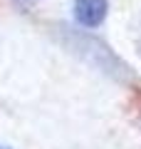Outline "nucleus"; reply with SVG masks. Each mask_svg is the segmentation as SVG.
<instances>
[{"instance_id": "obj_1", "label": "nucleus", "mask_w": 141, "mask_h": 149, "mask_svg": "<svg viewBox=\"0 0 141 149\" xmlns=\"http://www.w3.org/2000/svg\"><path fill=\"white\" fill-rule=\"evenodd\" d=\"M69 52L79 55L87 65L102 70L104 74H109L111 80H129L131 70L126 67V62L119 55L111 52V47L106 42H102L99 37H92L87 32H69V42H67Z\"/></svg>"}, {"instance_id": "obj_2", "label": "nucleus", "mask_w": 141, "mask_h": 149, "mask_svg": "<svg viewBox=\"0 0 141 149\" xmlns=\"http://www.w3.org/2000/svg\"><path fill=\"white\" fill-rule=\"evenodd\" d=\"M106 0H74V20L82 27H99L106 17Z\"/></svg>"}, {"instance_id": "obj_3", "label": "nucleus", "mask_w": 141, "mask_h": 149, "mask_svg": "<svg viewBox=\"0 0 141 149\" xmlns=\"http://www.w3.org/2000/svg\"><path fill=\"white\" fill-rule=\"evenodd\" d=\"M17 3H22V5H30V3H37V0H17Z\"/></svg>"}, {"instance_id": "obj_4", "label": "nucleus", "mask_w": 141, "mask_h": 149, "mask_svg": "<svg viewBox=\"0 0 141 149\" xmlns=\"http://www.w3.org/2000/svg\"><path fill=\"white\" fill-rule=\"evenodd\" d=\"M0 149H5V147H0Z\"/></svg>"}]
</instances>
